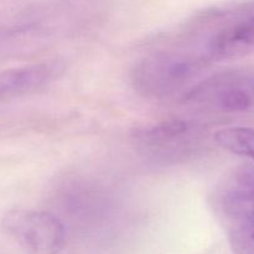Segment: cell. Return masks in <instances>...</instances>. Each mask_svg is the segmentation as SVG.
<instances>
[{
	"mask_svg": "<svg viewBox=\"0 0 254 254\" xmlns=\"http://www.w3.org/2000/svg\"><path fill=\"white\" fill-rule=\"evenodd\" d=\"M215 215L235 254H254V168L247 164L228 171L211 196Z\"/></svg>",
	"mask_w": 254,
	"mask_h": 254,
	"instance_id": "obj_1",
	"label": "cell"
},
{
	"mask_svg": "<svg viewBox=\"0 0 254 254\" xmlns=\"http://www.w3.org/2000/svg\"><path fill=\"white\" fill-rule=\"evenodd\" d=\"M254 52V14L223 27L210 37L206 57L215 61L236 59Z\"/></svg>",
	"mask_w": 254,
	"mask_h": 254,
	"instance_id": "obj_7",
	"label": "cell"
},
{
	"mask_svg": "<svg viewBox=\"0 0 254 254\" xmlns=\"http://www.w3.org/2000/svg\"><path fill=\"white\" fill-rule=\"evenodd\" d=\"M183 102L222 113L254 112V72L228 71L208 77L191 87Z\"/></svg>",
	"mask_w": 254,
	"mask_h": 254,
	"instance_id": "obj_3",
	"label": "cell"
},
{
	"mask_svg": "<svg viewBox=\"0 0 254 254\" xmlns=\"http://www.w3.org/2000/svg\"><path fill=\"white\" fill-rule=\"evenodd\" d=\"M215 140L221 148L238 156H245L254 163V129L245 127L220 129Z\"/></svg>",
	"mask_w": 254,
	"mask_h": 254,
	"instance_id": "obj_8",
	"label": "cell"
},
{
	"mask_svg": "<svg viewBox=\"0 0 254 254\" xmlns=\"http://www.w3.org/2000/svg\"><path fill=\"white\" fill-rule=\"evenodd\" d=\"M201 138L202 128L200 124L181 118L144 128L134 136L141 153L158 160L188 155L197 148Z\"/></svg>",
	"mask_w": 254,
	"mask_h": 254,
	"instance_id": "obj_5",
	"label": "cell"
},
{
	"mask_svg": "<svg viewBox=\"0 0 254 254\" xmlns=\"http://www.w3.org/2000/svg\"><path fill=\"white\" fill-rule=\"evenodd\" d=\"M1 225L31 254H59L66 245V228L54 213L19 208L7 212Z\"/></svg>",
	"mask_w": 254,
	"mask_h": 254,
	"instance_id": "obj_4",
	"label": "cell"
},
{
	"mask_svg": "<svg viewBox=\"0 0 254 254\" xmlns=\"http://www.w3.org/2000/svg\"><path fill=\"white\" fill-rule=\"evenodd\" d=\"M207 61L206 55L191 51L154 52L134 64L131 83L141 96L165 98L188 86Z\"/></svg>",
	"mask_w": 254,
	"mask_h": 254,
	"instance_id": "obj_2",
	"label": "cell"
},
{
	"mask_svg": "<svg viewBox=\"0 0 254 254\" xmlns=\"http://www.w3.org/2000/svg\"><path fill=\"white\" fill-rule=\"evenodd\" d=\"M57 60L0 72V99L37 91L54 82L64 71Z\"/></svg>",
	"mask_w": 254,
	"mask_h": 254,
	"instance_id": "obj_6",
	"label": "cell"
}]
</instances>
